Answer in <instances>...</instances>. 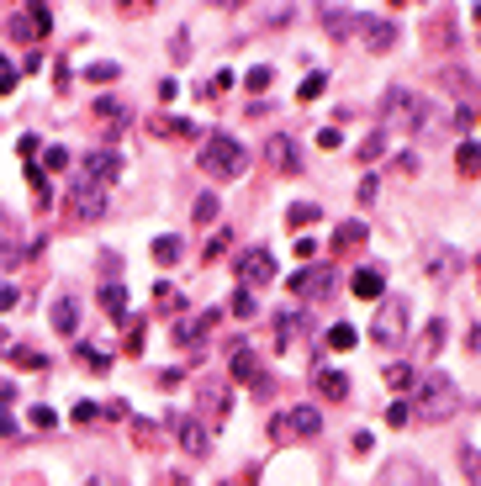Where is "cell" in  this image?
<instances>
[{"mask_svg": "<svg viewBox=\"0 0 481 486\" xmlns=\"http://www.w3.org/2000/svg\"><path fill=\"white\" fill-rule=\"evenodd\" d=\"M196 164L206 169L212 180H238L243 169H249V154H243V143L228 138V132H212V138L201 143V159Z\"/></svg>", "mask_w": 481, "mask_h": 486, "instance_id": "cell-1", "label": "cell"}, {"mask_svg": "<svg viewBox=\"0 0 481 486\" xmlns=\"http://www.w3.org/2000/svg\"><path fill=\"white\" fill-rule=\"evenodd\" d=\"M233 275H238L243 285H265V280H275V254H270V249H243L238 259H233Z\"/></svg>", "mask_w": 481, "mask_h": 486, "instance_id": "cell-2", "label": "cell"}, {"mask_svg": "<svg viewBox=\"0 0 481 486\" xmlns=\"http://www.w3.org/2000/svg\"><path fill=\"white\" fill-rule=\"evenodd\" d=\"M402 328H408V301H381V312H375V344H386V349H392V344H397V338H402Z\"/></svg>", "mask_w": 481, "mask_h": 486, "instance_id": "cell-3", "label": "cell"}, {"mask_svg": "<svg viewBox=\"0 0 481 486\" xmlns=\"http://www.w3.org/2000/svg\"><path fill=\"white\" fill-rule=\"evenodd\" d=\"M265 159L280 175H301V154H296V143H291V132H275V138L265 143Z\"/></svg>", "mask_w": 481, "mask_h": 486, "instance_id": "cell-4", "label": "cell"}, {"mask_svg": "<svg viewBox=\"0 0 481 486\" xmlns=\"http://www.w3.org/2000/svg\"><path fill=\"white\" fill-rule=\"evenodd\" d=\"M117 169H122V159L101 148V154H90V159H85L80 180H85V185H111V180H117Z\"/></svg>", "mask_w": 481, "mask_h": 486, "instance_id": "cell-5", "label": "cell"}, {"mask_svg": "<svg viewBox=\"0 0 481 486\" xmlns=\"http://www.w3.org/2000/svg\"><path fill=\"white\" fill-rule=\"evenodd\" d=\"M323 428V417H317V407H296V413H286V423H270V434H317Z\"/></svg>", "mask_w": 481, "mask_h": 486, "instance_id": "cell-6", "label": "cell"}, {"mask_svg": "<svg viewBox=\"0 0 481 486\" xmlns=\"http://www.w3.org/2000/svg\"><path fill=\"white\" fill-rule=\"evenodd\" d=\"M455 407V392H450L445 376H429L423 380V413H450Z\"/></svg>", "mask_w": 481, "mask_h": 486, "instance_id": "cell-7", "label": "cell"}, {"mask_svg": "<svg viewBox=\"0 0 481 486\" xmlns=\"http://www.w3.org/2000/svg\"><path fill=\"white\" fill-rule=\"evenodd\" d=\"M101 206H106V185H85V180H74V217H96Z\"/></svg>", "mask_w": 481, "mask_h": 486, "instance_id": "cell-8", "label": "cell"}, {"mask_svg": "<svg viewBox=\"0 0 481 486\" xmlns=\"http://www.w3.org/2000/svg\"><path fill=\"white\" fill-rule=\"evenodd\" d=\"M313 386L328 396V402H344V396H349V380H344V370H313Z\"/></svg>", "mask_w": 481, "mask_h": 486, "instance_id": "cell-9", "label": "cell"}, {"mask_svg": "<svg viewBox=\"0 0 481 486\" xmlns=\"http://www.w3.org/2000/svg\"><path fill=\"white\" fill-rule=\"evenodd\" d=\"M291 285H296L301 296H328V285H333V270H328V264H323V270H307V275H296Z\"/></svg>", "mask_w": 481, "mask_h": 486, "instance_id": "cell-10", "label": "cell"}, {"mask_svg": "<svg viewBox=\"0 0 481 486\" xmlns=\"http://www.w3.org/2000/svg\"><path fill=\"white\" fill-rule=\"evenodd\" d=\"M381 270H354V280H349V291H354V296L360 301H381Z\"/></svg>", "mask_w": 481, "mask_h": 486, "instance_id": "cell-11", "label": "cell"}, {"mask_svg": "<svg viewBox=\"0 0 481 486\" xmlns=\"http://www.w3.org/2000/svg\"><path fill=\"white\" fill-rule=\"evenodd\" d=\"M323 27L333 37H349V27H360V11H344V6H323Z\"/></svg>", "mask_w": 481, "mask_h": 486, "instance_id": "cell-12", "label": "cell"}, {"mask_svg": "<svg viewBox=\"0 0 481 486\" xmlns=\"http://www.w3.org/2000/svg\"><path fill=\"white\" fill-rule=\"evenodd\" d=\"M259 376V359H254L249 344H233V380H254Z\"/></svg>", "mask_w": 481, "mask_h": 486, "instance_id": "cell-13", "label": "cell"}, {"mask_svg": "<svg viewBox=\"0 0 481 486\" xmlns=\"http://www.w3.org/2000/svg\"><path fill=\"white\" fill-rule=\"evenodd\" d=\"M180 444H185L191 455H206V450H212V439H206V428L196 423V417H191V423H180Z\"/></svg>", "mask_w": 481, "mask_h": 486, "instance_id": "cell-14", "label": "cell"}, {"mask_svg": "<svg viewBox=\"0 0 481 486\" xmlns=\"http://www.w3.org/2000/svg\"><path fill=\"white\" fill-rule=\"evenodd\" d=\"M101 307H106V312H111V317H117V322H122V317H127V291H122V285H117V280H111V285H101Z\"/></svg>", "mask_w": 481, "mask_h": 486, "instance_id": "cell-15", "label": "cell"}, {"mask_svg": "<svg viewBox=\"0 0 481 486\" xmlns=\"http://www.w3.org/2000/svg\"><path fill=\"white\" fill-rule=\"evenodd\" d=\"M53 328H59V333H74V328H80V307H74L69 296L53 301Z\"/></svg>", "mask_w": 481, "mask_h": 486, "instance_id": "cell-16", "label": "cell"}, {"mask_svg": "<svg viewBox=\"0 0 481 486\" xmlns=\"http://www.w3.org/2000/svg\"><path fill=\"white\" fill-rule=\"evenodd\" d=\"M180 254H185V243H180L175 233H164V238L154 243V259H159V264H180Z\"/></svg>", "mask_w": 481, "mask_h": 486, "instance_id": "cell-17", "label": "cell"}, {"mask_svg": "<svg viewBox=\"0 0 481 486\" xmlns=\"http://www.w3.org/2000/svg\"><path fill=\"white\" fill-rule=\"evenodd\" d=\"M386 386H397V392H412V386H418V376H412L408 359H402V365H386Z\"/></svg>", "mask_w": 481, "mask_h": 486, "instance_id": "cell-18", "label": "cell"}, {"mask_svg": "<svg viewBox=\"0 0 481 486\" xmlns=\"http://www.w3.org/2000/svg\"><path fill=\"white\" fill-rule=\"evenodd\" d=\"M460 169H466V175H481V143H460Z\"/></svg>", "mask_w": 481, "mask_h": 486, "instance_id": "cell-19", "label": "cell"}, {"mask_svg": "<svg viewBox=\"0 0 481 486\" xmlns=\"http://www.w3.org/2000/svg\"><path fill=\"white\" fill-rule=\"evenodd\" d=\"M365 32H371L365 43H371L375 53H381V48H392V27H386V22H365Z\"/></svg>", "mask_w": 481, "mask_h": 486, "instance_id": "cell-20", "label": "cell"}, {"mask_svg": "<svg viewBox=\"0 0 481 486\" xmlns=\"http://www.w3.org/2000/svg\"><path fill=\"white\" fill-rule=\"evenodd\" d=\"M354 243H365V222H344L338 227V249H354Z\"/></svg>", "mask_w": 481, "mask_h": 486, "instance_id": "cell-21", "label": "cell"}, {"mask_svg": "<svg viewBox=\"0 0 481 486\" xmlns=\"http://www.w3.org/2000/svg\"><path fill=\"white\" fill-rule=\"evenodd\" d=\"M328 344L333 349H354V328H349V322H333V328H328Z\"/></svg>", "mask_w": 481, "mask_h": 486, "instance_id": "cell-22", "label": "cell"}, {"mask_svg": "<svg viewBox=\"0 0 481 486\" xmlns=\"http://www.w3.org/2000/svg\"><path fill=\"white\" fill-rule=\"evenodd\" d=\"M217 196H196V222H217Z\"/></svg>", "mask_w": 481, "mask_h": 486, "instance_id": "cell-23", "label": "cell"}, {"mask_svg": "<svg viewBox=\"0 0 481 486\" xmlns=\"http://www.w3.org/2000/svg\"><path fill=\"white\" fill-rule=\"evenodd\" d=\"M48 22H53L48 6H32V11H27V27H32V32H48Z\"/></svg>", "mask_w": 481, "mask_h": 486, "instance_id": "cell-24", "label": "cell"}, {"mask_svg": "<svg viewBox=\"0 0 481 486\" xmlns=\"http://www.w3.org/2000/svg\"><path fill=\"white\" fill-rule=\"evenodd\" d=\"M323 90H328V74H323V69H317V74H313V80L301 85V101H313V95H323Z\"/></svg>", "mask_w": 481, "mask_h": 486, "instance_id": "cell-25", "label": "cell"}, {"mask_svg": "<svg viewBox=\"0 0 481 486\" xmlns=\"http://www.w3.org/2000/svg\"><path fill=\"white\" fill-rule=\"evenodd\" d=\"M80 359H85L90 370H106V365H111V355H101V349H90V344L80 349Z\"/></svg>", "mask_w": 481, "mask_h": 486, "instance_id": "cell-26", "label": "cell"}, {"mask_svg": "<svg viewBox=\"0 0 481 486\" xmlns=\"http://www.w3.org/2000/svg\"><path fill=\"white\" fill-rule=\"evenodd\" d=\"M408 417H412V402H392V413H386V423H392V428H402V423H408Z\"/></svg>", "mask_w": 481, "mask_h": 486, "instance_id": "cell-27", "label": "cell"}, {"mask_svg": "<svg viewBox=\"0 0 481 486\" xmlns=\"http://www.w3.org/2000/svg\"><path fill=\"white\" fill-rule=\"evenodd\" d=\"M381 148H386V132H375V138H365L360 159H381Z\"/></svg>", "mask_w": 481, "mask_h": 486, "instance_id": "cell-28", "label": "cell"}, {"mask_svg": "<svg viewBox=\"0 0 481 486\" xmlns=\"http://www.w3.org/2000/svg\"><path fill=\"white\" fill-rule=\"evenodd\" d=\"M27 417H32V428H53V423H59V417H53V407H32Z\"/></svg>", "mask_w": 481, "mask_h": 486, "instance_id": "cell-29", "label": "cell"}, {"mask_svg": "<svg viewBox=\"0 0 481 486\" xmlns=\"http://www.w3.org/2000/svg\"><path fill=\"white\" fill-rule=\"evenodd\" d=\"M48 169H59V175H64V169H69V148H48Z\"/></svg>", "mask_w": 481, "mask_h": 486, "instance_id": "cell-30", "label": "cell"}, {"mask_svg": "<svg viewBox=\"0 0 481 486\" xmlns=\"http://www.w3.org/2000/svg\"><path fill=\"white\" fill-rule=\"evenodd\" d=\"M11 85H16V69L6 59H0V95H11Z\"/></svg>", "mask_w": 481, "mask_h": 486, "instance_id": "cell-31", "label": "cell"}, {"mask_svg": "<svg viewBox=\"0 0 481 486\" xmlns=\"http://www.w3.org/2000/svg\"><path fill=\"white\" fill-rule=\"evenodd\" d=\"M270 80H275V74H270V69H254V74H249V80H243V85H249V90H265Z\"/></svg>", "mask_w": 481, "mask_h": 486, "instance_id": "cell-32", "label": "cell"}, {"mask_svg": "<svg viewBox=\"0 0 481 486\" xmlns=\"http://www.w3.org/2000/svg\"><path fill=\"white\" fill-rule=\"evenodd\" d=\"M313 217H317V206H307V201H301L296 212H291V222H296V227H307V222H313Z\"/></svg>", "mask_w": 481, "mask_h": 486, "instance_id": "cell-33", "label": "cell"}, {"mask_svg": "<svg viewBox=\"0 0 481 486\" xmlns=\"http://www.w3.org/2000/svg\"><path fill=\"white\" fill-rule=\"evenodd\" d=\"M74 417H80V423H96L101 407H96V402H80V407H74Z\"/></svg>", "mask_w": 481, "mask_h": 486, "instance_id": "cell-34", "label": "cell"}, {"mask_svg": "<svg viewBox=\"0 0 481 486\" xmlns=\"http://www.w3.org/2000/svg\"><path fill=\"white\" fill-rule=\"evenodd\" d=\"M90 80H101V85L117 80V64H96V69H90Z\"/></svg>", "mask_w": 481, "mask_h": 486, "instance_id": "cell-35", "label": "cell"}, {"mask_svg": "<svg viewBox=\"0 0 481 486\" xmlns=\"http://www.w3.org/2000/svg\"><path fill=\"white\" fill-rule=\"evenodd\" d=\"M16 365H43V355H32V349H11Z\"/></svg>", "mask_w": 481, "mask_h": 486, "instance_id": "cell-36", "label": "cell"}, {"mask_svg": "<svg viewBox=\"0 0 481 486\" xmlns=\"http://www.w3.org/2000/svg\"><path fill=\"white\" fill-rule=\"evenodd\" d=\"M6 307H16V291H11V285H0V312H6Z\"/></svg>", "mask_w": 481, "mask_h": 486, "instance_id": "cell-37", "label": "cell"}, {"mask_svg": "<svg viewBox=\"0 0 481 486\" xmlns=\"http://www.w3.org/2000/svg\"><path fill=\"white\" fill-rule=\"evenodd\" d=\"M11 396H16V386H11V380H0V407L11 402Z\"/></svg>", "mask_w": 481, "mask_h": 486, "instance_id": "cell-38", "label": "cell"}, {"mask_svg": "<svg viewBox=\"0 0 481 486\" xmlns=\"http://www.w3.org/2000/svg\"><path fill=\"white\" fill-rule=\"evenodd\" d=\"M476 22H481V6H476Z\"/></svg>", "mask_w": 481, "mask_h": 486, "instance_id": "cell-39", "label": "cell"}]
</instances>
